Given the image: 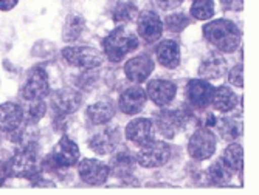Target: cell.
<instances>
[{
	"instance_id": "e575fe53",
	"label": "cell",
	"mask_w": 259,
	"mask_h": 195,
	"mask_svg": "<svg viewBox=\"0 0 259 195\" xmlns=\"http://www.w3.org/2000/svg\"><path fill=\"white\" fill-rule=\"evenodd\" d=\"M222 5L227 10H233V11H239L244 8V0H221Z\"/></svg>"
},
{
	"instance_id": "6da1fadb",
	"label": "cell",
	"mask_w": 259,
	"mask_h": 195,
	"mask_svg": "<svg viewBox=\"0 0 259 195\" xmlns=\"http://www.w3.org/2000/svg\"><path fill=\"white\" fill-rule=\"evenodd\" d=\"M203 34L208 42L225 53H233L241 43V31L230 20H214L203 27Z\"/></svg>"
},
{
	"instance_id": "44dd1931",
	"label": "cell",
	"mask_w": 259,
	"mask_h": 195,
	"mask_svg": "<svg viewBox=\"0 0 259 195\" xmlns=\"http://www.w3.org/2000/svg\"><path fill=\"white\" fill-rule=\"evenodd\" d=\"M81 104V94L75 90H62L55 98V107L62 113H73Z\"/></svg>"
},
{
	"instance_id": "7402d4cb",
	"label": "cell",
	"mask_w": 259,
	"mask_h": 195,
	"mask_svg": "<svg viewBox=\"0 0 259 195\" xmlns=\"http://www.w3.org/2000/svg\"><path fill=\"white\" fill-rule=\"evenodd\" d=\"M135 160L129 152H118L110 161V170L116 177H127L132 174Z\"/></svg>"
},
{
	"instance_id": "30bf717a",
	"label": "cell",
	"mask_w": 259,
	"mask_h": 195,
	"mask_svg": "<svg viewBox=\"0 0 259 195\" xmlns=\"http://www.w3.org/2000/svg\"><path fill=\"white\" fill-rule=\"evenodd\" d=\"M146 91L138 87V85H134V87H127L121 91L120 94V110L126 115H137L143 110L145 104H146Z\"/></svg>"
},
{
	"instance_id": "277c9868",
	"label": "cell",
	"mask_w": 259,
	"mask_h": 195,
	"mask_svg": "<svg viewBox=\"0 0 259 195\" xmlns=\"http://www.w3.org/2000/svg\"><path fill=\"white\" fill-rule=\"evenodd\" d=\"M171 157L169 144L163 141H149L141 145V149L137 155V160L145 167H158L166 164Z\"/></svg>"
},
{
	"instance_id": "4316f807",
	"label": "cell",
	"mask_w": 259,
	"mask_h": 195,
	"mask_svg": "<svg viewBox=\"0 0 259 195\" xmlns=\"http://www.w3.org/2000/svg\"><path fill=\"white\" fill-rule=\"evenodd\" d=\"M242 158H244V154H242V148L239 144H231L225 149L224 155H222V161L224 164H227L233 172H241L242 170Z\"/></svg>"
},
{
	"instance_id": "d6986e66",
	"label": "cell",
	"mask_w": 259,
	"mask_h": 195,
	"mask_svg": "<svg viewBox=\"0 0 259 195\" xmlns=\"http://www.w3.org/2000/svg\"><path fill=\"white\" fill-rule=\"evenodd\" d=\"M118 138H120L118 132L113 129H107V130H103L93 136L89 141V145L93 152H97L100 155L110 154L116 148V144H118Z\"/></svg>"
},
{
	"instance_id": "8992f818",
	"label": "cell",
	"mask_w": 259,
	"mask_h": 195,
	"mask_svg": "<svg viewBox=\"0 0 259 195\" xmlns=\"http://www.w3.org/2000/svg\"><path fill=\"white\" fill-rule=\"evenodd\" d=\"M188 151L194 160H206L216 151V138L208 129H199L193 133Z\"/></svg>"
},
{
	"instance_id": "5b68a950",
	"label": "cell",
	"mask_w": 259,
	"mask_h": 195,
	"mask_svg": "<svg viewBox=\"0 0 259 195\" xmlns=\"http://www.w3.org/2000/svg\"><path fill=\"white\" fill-rule=\"evenodd\" d=\"M62 56L70 65L84 70L97 68L103 64V56L90 46H67L64 48Z\"/></svg>"
},
{
	"instance_id": "d4e9b609",
	"label": "cell",
	"mask_w": 259,
	"mask_h": 195,
	"mask_svg": "<svg viewBox=\"0 0 259 195\" xmlns=\"http://www.w3.org/2000/svg\"><path fill=\"white\" fill-rule=\"evenodd\" d=\"M231 177H233V170L227 164H224L222 160L216 161L208 169V180L211 184H216V186L227 184V183H230Z\"/></svg>"
},
{
	"instance_id": "1f68e13d",
	"label": "cell",
	"mask_w": 259,
	"mask_h": 195,
	"mask_svg": "<svg viewBox=\"0 0 259 195\" xmlns=\"http://www.w3.org/2000/svg\"><path fill=\"white\" fill-rule=\"evenodd\" d=\"M228 81L236 85V87H242L244 85V68H242V64H238L236 67H233L230 75H228Z\"/></svg>"
},
{
	"instance_id": "603a6c76",
	"label": "cell",
	"mask_w": 259,
	"mask_h": 195,
	"mask_svg": "<svg viewBox=\"0 0 259 195\" xmlns=\"http://www.w3.org/2000/svg\"><path fill=\"white\" fill-rule=\"evenodd\" d=\"M236 101H238L236 94H234V91L228 87H221V88L214 90L213 100H211L214 109L219 112H231L234 109V106H236Z\"/></svg>"
},
{
	"instance_id": "2e32d148",
	"label": "cell",
	"mask_w": 259,
	"mask_h": 195,
	"mask_svg": "<svg viewBox=\"0 0 259 195\" xmlns=\"http://www.w3.org/2000/svg\"><path fill=\"white\" fill-rule=\"evenodd\" d=\"M52 158L61 166V167H68L78 163L79 160V149L78 145L67 136H62L58 145L55 148V152L52 154Z\"/></svg>"
},
{
	"instance_id": "83f0119b",
	"label": "cell",
	"mask_w": 259,
	"mask_h": 195,
	"mask_svg": "<svg viewBox=\"0 0 259 195\" xmlns=\"http://www.w3.org/2000/svg\"><path fill=\"white\" fill-rule=\"evenodd\" d=\"M82 30H84V19L76 14L70 16L67 19L65 27H64V40H67V42L76 40L81 36Z\"/></svg>"
},
{
	"instance_id": "3957f363",
	"label": "cell",
	"mask_w": 259,
	"mask_h": 195,
	"mask_svg": "<svg viewBox=\"0 0 259 195\" xmlns=\"http://www.w3.org/2000/svg\"><path fill=\"white\" fill-rule=\"evenodd\" d=\"M49 88H50V84H49L47 71L40 67H36L28 73V78L20 90V94L23 100H27L30 103L40 101L49 94Z\"/></svg>"
},
{
	"instance_id": "d6a6232c",
	"label": "cell",
	"mask_w": 259,
	"mask_h": 195,
	"mask_svg": "<svg viewBox=\"0 0 259 195\" xmlns=\"http://www.w3.org/2000/svg\"><path fill=\"white\" fill-rule=\"evenodd\" d=\"M45 113V106L40 101H33V107L30 109V119L31 121H37L39 118H42V115Z\"/></svg>"
},
{
	"instance_id": "5bb4252c",
	"label": "cell",
	"mask_w": 259,
	"mask_h": 195,
	"mask_svg": "<svg viewBox=\"0 0 259 195\" xmlns=\"http://www.w3.org/2000/svg\"><path fill=\"white\" fill-rule=\"evenodd\" d=\"M176 84L171 81H163V79H155L148 84V96L154 101V104L164 107L171 104V101L176 96Z\"/></svg>"
},
{
	"instance_id": "ffe728a7",
	"label": "cell",
	"mask_w": 259,
	"mask_h": 195,
	"mask_svg": "<svg viewBox=\"0 0 259 195\" xmlns=\"http://www.w3.org/2000/svg\"><path fill=\"white\" fill-rule=\"evenodd\" d=\"M157 61L166 68H176L180 64V48L174 40H163L157 46Z\"/></svg>"
},
{
	"instance_id": "484cf974",
	"label": "cell",
	"mask_w": 259,
	"mask_h": 195,
	"mask_svg": "<svg viewBox=\"0 0 259 195\" xmlns=\"http://www.w3.org/2000/svg\"><path fill=\"white\" fill-rule=\"evenodd\" d=\"M219 127V133L224 139L227 141H233L241 136L242 133V123L238 118H224L221 123L218 124Z\"/></svg>"
},
{
	"instance_id": "4fadbf2b",
	"label": "cell",
	"mask_w": 259,
	"mask_h": 195,
	"mask_svg": "<svg viewBox=\"0 0 259 195\" xmlns=\"http://www.w3.org/2000/svg\"><path fill=\"white\" fill-rule=\"evenodd\" d=\"M163 33V23L160 17L152 11H145L138 16V34L148 43L160 39Z\"/></svg>"
},
{
	"instance_id": "8fae6325",
	"label": "cell",
	"mask_w": 259,
	"mask_h": 195,
	"mask_svg": "<svg viewBox=\"0 0 259 195\" xmlns=\"http://www.w3.org/2000/svg\"><path fill=\"white\" fill-rule=\"evenodd\" d=\"M214 88L203 79H193L186 87V98L196 109H205L213 100Z\"/></svg>"
},
{
	"instance_id": "cb8c5ba5",
	"label": "cell",
	"mask_w": 259,
	"mask_h": 195,
	"mask_svg": "<svg viewBox=\"0 0 259 195\" xmlns=\"http://www.w3.org/2000/svg\"><path fill=\"white\" fill-rule=\"evenodd\" d=\"M115 109L110 103H97L87 109V116L93 124H106L113 118Z\"/></svg>"
},
{
	"instance_id": "9a60e30c",
	"label": "cell",
	"mask_w": 259,
	"mask_h": 195,
	"mask_svg": "<svg viewBox=\"0 0 259 195\" xmlns=\"http://www.w3.org/2000/svg\"><path fill=\"white\" fill-rule=\"evenodd\" d=\"M152 70H154V62L148 56H137L131 59L124 67L127 79L135 84L145 82L149 78Z\"/></svg>"
},
{
	"instance_id": "836d02e7",
	"label": "cell",
	"mask_w": 259,
	"mask_h": 195,
	"mask_svg": "<svg viewBox=\"0 0 259 195\" xmlns=\"http://www.w3.org/2000/svg\"><path fill=\"white\" fill-rule=\"evenodd\" d=\"M182 4H183V0H157V5L164 11L174 10L177 7H180Z\"/></svg>"
},
{
	"instance_id": "8d00e7d4",
	"label": "cell",
	"mask_w": 259,
	"mask_h": 195,
	"mask_svg": "<svg viewBox=\"0 0 259 195\" xmlns=\"http://www.w3.org/2000/svg\"><path fill=\"white\" fill-rule=\"evenodd\" d=\"M19 0H0V10L2 11H8L11 8H14L17 5Z\"/></svg>"
},
{
	"instance_id": "e0dca14e",
	"label": "cell",
	"mask_w": 259,
	"mask_h": 195,
	"mask_svg": "<svg viewBox=\"0 0 259 195\" xmlns=\"http://www.w3.org/2000/svg\"><path fill=\"white\" fill-rule=\"evenodd\" d=\"M23 121V110L14 103H5L0 106V130L13 133L16 132Z\"/></svg>"
},
{
	"instance_id": "ac0fdd59",
	"label": "cell",
	"mask_w": 259,
	"mask_h": 195,
	"mask_svg": "<svg viewBox=\"0 0 259 195\" xmlns=\"http://www.w3.org/2000/svg\"><path fill=\"white\" fill-rule=\"evenodd\" d=\"M227 73V61L219 53H209L200 64L199 75L203 79H221Z\"/></svg>"
},
{
	"instance_id": "7c38bea8",
	"label": "cell",
	"mask_w": 259,
	"mask_h": 195,
	"mask_svg": "<svg viewBox=\"0 0 259 195\" xmlns=\"http://www.w3.org/2000/svg\"><path fill=\"white\" fill-rule=\"evenodd\" d=\"M155 127L151 119L146 118H137L127 124L126 127V136L129 141H132L137 145H143L154 139Z\"/></svg>"
},
{
	"instance_id": "4dcf8cb0",
	"label": "cell",
	"mask_w": 259,
	"mask_h": 195,
	"mask_svg": "<svg viewBox=\"0 0 259 195\" xmlns=\"http://www.w3.org/2000/svg\"><path fill=\"white\" fill-rule=\"evenodd\" d=\"M166 23V28L172 33H180L182 30H185L188 25H190V19H188L185 14H171L164 20Z\"/></svg>"
},
{
	"instance_id": "d590c367",
	"label": "cell",
	"mask_w": 259,
	"mask_h": 195,
	"mask_svg": "<svg viewBox=\"0 0 259 195\" xmlns=\"http://www.w3.org/2000/svg\"><path fill=\"white\" fill-rule=\"evenodd\" d=\"M10 175V166L7 161H0V186H2Z\"/></svg>"
},
{
	"instance_id": "f1b7e54d",
	"label": "cell",
	"mask_w": 259,
	"mask_h": 195,
	"mask_svg": "<svg viewBox=\"0 0 259 195\" xmlns=\"http://www.w3.org/2000/svg\"><path fill=\"white\" fill-rule=\"evenodd\" d=\"M214 14V2L213 0H193L191 16L197 20H206Z\"/></svg>"
},
{
	"instance_id": "9c48e42d",
	"label": "cell",
	"mask_w": 259,
	"mask_h": 195,
	"mask_svg": "<svg viewBox=\"0 0 259 195\" xmlns=\"http://www.w3.org/2000/svg\"><path fill=\"white\" fill-rule=\"evenodd\" d=\"M8 166H10V174L13 177L30 178L36 174V155L30 149L19 151L11 158Z\"/></svg>"
},
{
	"instance_id": "ba28073f",
	"label": "cell",
	"mask_w": 259,
	"mask_h": 195,
	"mask_svg": "<svg viewBox=\"0 0 259 195\" xmlns=\"http://www.w3.org/2000/svg\"><path fill=\"white\" fill-rule=\"evenodd\" d=\"M186 123V115L180 110H163L157 116V127L166 138L176 136Z\"/></svg>"
},
{
	"instance_id": "f546056e",
	"label": "cell",
	"mask_w": 259,
	"mask_h": 195,
	"mask_svg": "<svg viewBox=\"0 0 259 195\" xmlns=\"http://www.w3.org/2000/svg\"><path fill=\"white\" fill-rule=\"evenodd\" d=\"M135 14H137V8L132 5V4H120L118 7L115 8V11H113V20L115 22H121V23H124V22H131L134 17H135Z\"/></svg>"
},
{
	"instance_id": "7a4b0ae2",
	"label": "cell",
	"mask_w": 259,
	"mask_h": 195,
	"mask_svg": "<svg viewBox=\"0 0 259 195\" xmlns=\"http://www.w3.org/2000/svg\"><path fill=\"white\" fill-rule=\"evenodd\" d=\"M103 46L109 61L120 62L127 53L134 52L138 46V39L132 31L126 28H116L104 39Z\"/></svg>"
},
{
	"instance_id": "52a82bcc",
	"label": "cell",
	"mask_w": 259,
	"mask_h": 195,
	"mask_svg": "<svg viewBox=\"0 0 259 195\" xmlns=\"http://www.w3.org/2000/svg\"><path fill=\"white\" fill-rule=\"evenodd\" d=\"M78 170H79V177L82 178V181H85L87 184H92V186L104 184L110 174L109 166H106L104 163H101L98 160H90V158L82 160L79 163Z\"/></svg>"
}]
</instances>
